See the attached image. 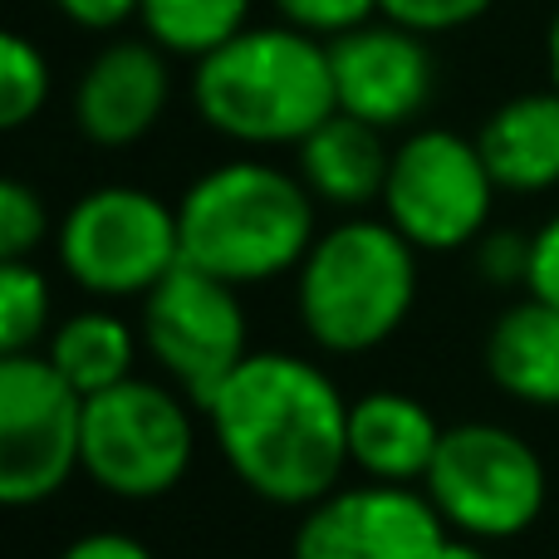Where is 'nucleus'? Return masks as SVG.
Returning a JSON list of instances; mask_svg holds the SVG:
<instances>
[{"mask_svg":"<svg viewBox=\"0 0 559 559\" xmlns=\"http://www.w3.org/2000/svg\"><path fill=\"white\" fill-rule=\"evenodd\" d=\"M202 413L236 481L261 501L305 511L344 486L348 397L309 358L246 354Z\"/></svg>","mask_w":559,"mask_h":559,"instance_id":"1","label":"nucleus"},{"mask_svg":"<svg viewBox=\"0 0 559 559\" xmlns=\"http://www.w3.org/2000/svg\"><path fill=\"white\" fill-rule=\"evenodd\" d=\"M192 104L226 143L299 147L329 114H338L329 45L295 25H246L197 59Z\"/></svg>","mask_w":559,"mask_h":559,"instance_id":"2","label":"nucleus"},{"mask_svg":"<svg viewBox=\"0 0 559 559\" xmlns=\"http://www.w3.org/2000/svg\"><path fill=\"white\" fill-rule=\"evenodd\" d=\"M182 261L226 285H265L299 271L319 241L314 192L299 173L261 157H236L202 173L177 202Z\"/></svg>","mask_w":559,"mask_h":559,"instance_id":"3","label":"nucleus"},{"mask_svg":"<svg viewBox=\"0 0 559 559\" xmlns=\"http://www.w3.org/2000/svg\"><path fill=\"white\" fill-rule=\"evenodd\" d=\"M417 246L388 216H348L319 231L295 271V309L324 354H368L407 324Z\"/></svg>","mask_w":559,"mask_h":559,"instance_id":"4","label":"nucleus"},{"mask_svg":"<svg viewBox=\"0 0 559 559\" xmlns=\"http://www.w3.org/2000/svg\"><path fill=\"white\" fill-rule=\"evenodd\" d=\"M55 255L94 299H143L182 265L177 206L143 187H94L59 216Z\"/></svg>","mask_w":559,"mask_h":559,"instance_id":"5","label":"nucleus"},{"mask_svg":"<svg viewBox=\"0 0 559 559\" xmlns=\"http://www.w3.org/2000/svg\"><path fill=\"white\" fill-rule=\"evenodd\" d=\"M423 491L462 540H511L525 535L545 511V462L521 432L501 423L447 427Z\"/></svg>","mask_w":559,"mask_h":559,"instance_id":"6","label":"nucleus"},{"mask_svg":"<svg viewBox=\"0 0 559 559\" xmlns=\"http://www.w3.org/2000/svg\"><path fill=\"white\" fill-rule=\"evenodd\" d=\"M197 427L187 403L163 383L128 378L84 397V476L118 501H157L187 476Z\"/></svg>","mask_w":559,"mask_h":559,"instance_id":"7","label":"nucleus"},{"mask_svg":"<svg viewBox=\"0 0 559 559\" xmlns=\"http://www.w3.org/2000/svg\"><path fill=\"white\" fill-rule=\"evenodd\" d=\"M496 177L476 138L452 128H417L393 147L383 187V216L417 251H466L481 241L496 206Z\"/></svg>","mask_w":559,"mask_h":559,"instance_id":"8","label":"nucleus"},{"mask_svg":"<svg viewBox=\"0 0 559 559\" xmlns=\"http://www.w3.org/2000/svg\"><path fill=\"white\" fill-rule=\"evenodd\" d=\"M84 472V397L45 354H0V501L39 506Z\"/></svg>","mask_w":559,"mask_h":559,"instance_id":"9","label":"nucleus"},{"mask_svg":"<svg viewBox=\"0 0 559 559\" xmlns=\"http://www.w3.org/2000/svg\"><path fill=\"white\" fill-rule=\"evenodd\" d=\"M138 334H143V354L182 388L192 407H206V397L251 354L236 285L197 271L187 261L143 295Z\"/></svg>","mask_w":559,"mask_h":559,"instance_id":"10","label":"nucleus"},{"mask_svg":"<svg viewBox=\"0 0 559 559\" xmlns=\"http://www.w3.org/2000/svg\"><path fill=\"white\" fill-rule=\"evenodd\" d=\"M452 525L417 486H338L305 506L295 525V559H442Z\"/></svg>","mask_w":559,"mask_h":559,"instance_id":"11","label":"nucleus"},{"mask_svg":"<svg viewBox=\"0 0 559 559\" xmlns=\"http://www.w3.org/2000/svg\"><path fill=\"white\" fill-rule=\"evenodd\" d=\"M329 69H334L338 114H354L383 133L417 123L437 88V59L427 35L383 15L329 39Z\"/></svg>","mask_w":559,"mask_h":559,"instance_id":"12","label":"nucleus"},{"mask_svg":"<svg viewBox=\"0 0 559 559\" xmlns=\"http://www.w3.org/2000/svg\"><path fill=\"white\" fill-rule=\"evenodd\" d=\"M173 104L167 49L153 39H108L74 84V128L94 147H133Z\"/></svg>","mask_w":559,"mask_h":559,"instance_id":"13","label":"nucleus"},{"mask_svg":"<svg viewBox=\"0 0 559 559\" xmlns=\"http://www.w3.org/2000/svg\"><path fill=\"white\" fill-rule=\"evenodd\" d=\"M442 432L447 427L423 397L378 388L348 403V466H358L368 481L423 486Z\"/></svg>","mask_w":559,"mask_h":559,"instance_id":"14","label":"nucleus"},{"mask_svg":"<svg viewBox=\"0 0 559 559\" xmlns=\"http://www.w3.org/2000/svg\"><path fill=\"white\" fill-rule=\"evenodd\" d=\"M388 167H393L388 133L354 114H329L324 123L295 147V173L305 177L314 202L344 206V212L383 202Z\"/></svg>","mask_w":559,"mask_h":559,"instance_id":"15","label":"nucleus"},{"mask_svg":"<svg viewBox=\"0 0 559 559\" xmlns=\"http://www.w3.org/2000/svg\"><path fill=\"white\" fill-rule=\"evenodd\" d=\"M476 147L501 192L535 197L559 187V88H531L496 104Z\"/></svg>","mask_w":559,"mask_h":559,"instance_id":"16","label":"nucleus"},{"mask_svg":"<svg viewBox=\"0 0 559 559\" xmlns=\"http://www.w3.org/2000/svg\"><path fill=\"white\" fill-rule=\"evenodd\" d=\"M486 373L506 397L559 407V305L525 295L486 334Z\"/></svg>","mask_w":559,"mask_h":559,"instance_id":"17","label":"nucleus"},{"mask_svg":"<svg viewBox=\"0 0 559 559\" xmlns=\"http://www.w3.org/2000/svg\"><path fill=\"white\" fill-rule=\"evenodd\" d=\"M39 354L64 373V383L79 397H98L108 388L138 378V354H143V334L114 309H79V314L59 319L55 334L45 338Z\"/></svg>","mask_w":559,"mask_h":559,"instance_id":"18","label":"nucleus"},{"mask_svg":"<svg viewBox=\"0 0 559 559\" xmlns=\"http://www.w3.org/2000/svg\"><path fill=\"white\" fill-rule=\"evenodd\" d=\"M255 0H143V35L167 55L202 59L251 25Z\"/></svg>","mask_w":559,"mask_h":559,"instance_id":"19","label":"nucleus"},{"mask_svg":"<svg viewBox=\"0 0 559 559\" xmlns=\"http://www.w3.org/2000/svg\"><path fill=\"white\" fill-rule=\"evenodd\" d=\"M49 329V280L29 261H0V354H35Z\"/></svg>","mask_w":559,"mask_h":559,"instance_id":"20","label":"nucleus"},{"mask_svg":"<svg viewBox=\"0 0 559 559\" xmlns=\"http://www.w3.org/2000/svg\"><path fill=\"white\" fill-rule=\"evenodd\" d=\"M49 59L35 39H25L20 29L0 35V128H25L29 118H39V108L49 104Z\"/></svg>","mask_w":559,"mask_h":559,"instance_id":"21","label":"nucleus"},{"mask_svg":"<svg viewBox=\"0 0 559 559\" xmlns=\"http://www.w3.org/2000/svg\"><path fill=\"white\" fill-rule=\"evenodd\" d=\"M49 236V206L35 187L10 177L0 187V261H29Z\"/></svg>","mask_w":559,"mask_h":559,"instance_id":"22","label":"nucleus"},{"mask_svg":"<svg viewBox=\"0 0 559 559\" xmlns=\"http://www.w3.org/2000/svg\"><path fill=\"white\" fill-rule=\"evenodd\" d=\"M496 5L501 0H378V15L417 29V35H452V29H466L481 15H491Z\"/></svg>","mask_w":559,"mask_h":559,"instance_id":"23","label":"nucleus"},{"mask_svg":"<svg viewBox=\"0 0 559 559\" xmlns=\"http://www.w3.org/2000/svg\"><path fill=\"white\" fill-rule=\"evenodd\" d=\"M275 15L280 25H295L329 45V39L378 20V0H275Z\"/></svg>","mask_w":559,"mask_h":559,"instance_id":"24","label":"nucleus"},{"mask_svg":"<svg viewBox=\"0 0 559 559\" xmlns=\"http://www.w3.org/2000/svg\"><path fill=\"white\" fill-rule=\"evenodd\" d=\"M55 10L69 20V25L108 35V29H123L128 20L143 15V0H55Z\"/></svg>","mask_w":559,"mask_h":559,"instance_id":"25","label":"nucleus"},{"mask_svg":"<svg viewBox=\"0 0 559 559\" xmlns=\"http://www.w3.org/2000/svg\"><path fill=\"white\" fill-rule=\"evenodd\" d=\"M525 289L535 299L559 305V212L531 236V275H525Z\"/></svg>","mask_w":559,"mask_h":559,"instance_id":"26","label":"nucleus"},{"mask_svg":"<svg viewBox=\"0 0 559 559\" xmlns=\"http://www.w3.org/2000/svg\"><path fill=\"white\" fill-rule=\"evenodd\" d=\"M481 271L486 280H496V285H511V280L531 275V236H491V241H481Z\"/></svg>","mask_w":559,"mask_h":559,"instance_id":"27","label":"nucleus"},{"mask_svg":"<svg viewBox=\"0 0 559 559\" xmlns=\"http://www.w3.org/2000/svg\"><path fill=\"white\" fill-rule=\"evenodd\" d=\"M59 559H153V550L143 540H133V535L94 531V535H79L74 545H64Z\"/></svg>","mask_w":559,"mask_h":559,"instance_id":"28","label":"nucleus"},{"mask_svg":"<svg viewBox=\"0 0 559 559\" xmlns=\"http://www.w3.org/2000/svg\"><path fill=\"white\" fill-rule=\"evenodd\" d=\"M545 59H550V84L559 88V10L550 20V29H545Z\"/></svg>","mask_w":559,"mask_h":559,"instance_id":"29","label":"nucleus"},{"mask_svg":"<svg viewBox=\"0 0 559 559\" xmlns=\"http://www.w3.org/2000/svg\"><path fill=\"white\" fill-rule=\"evenodd\" d=\"M442 559H486V555H481V545H476V540H462V535H452V545L442 550Z\"/></svg>","mask_w":559,"mask_h":559,"instance_id":"30","label":"nucleus"}]
</instances>
